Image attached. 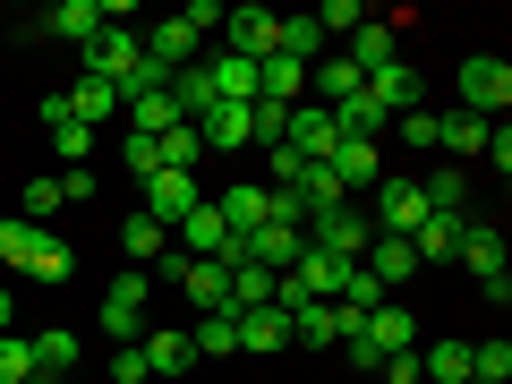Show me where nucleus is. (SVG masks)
<instances>
[{
  "label": "nucleus",
  "mask_w": 512,
  "mask_h": 384,
  "mask_svg": "<svg viewBox=\"0 0 512 384\" xmlns=\"http://www.w3.org/2000/svg\"><path fill=\"white\" fill-rule=\"evenodd\" d=\"M419 222H427V197H419V180L384 171V180H376V231H384V239H410Z\"/></svg>",
  "instance_id": "7ed1b4c3"
},
{
  "label": "nucleus",
  "mask_w": 512,
  "mask_h": 384,
  "mask_svg": "<svg viewBox=\"0 0 512 384\" xmlns=\"http://www.w3.org/2000/svg\"><path fill=\"white\" fill-rule=\"evenodd\" d=\"M35 376V342L26 333H0V384H26Z\"/></svg>",
  "instance_id": "a18cd8bd"
},
{
  "label": "nucleus",
  "mask_w": 512,
  "mask_h": 384,
  "mask_svg": "<svg viewBox=\"0 0 512 384\" xmlns=\"http://www.w3.org/2000/svg\"><path fill=\"white\" fill-rule=\"evenodd\" d=\"M453 239H461V214H427L419 231H410V256H419V265H444Z\"/></svg>",
  "instance_id": "c756f323"
},
{
  "label": "nucleus",
  "mask_w": 512,
  "mask_h": 384,
  "mask_svg": "<svg viewBox=\"0 0 512 384\" xmlns=\"http://www.w3.org/2000/svg\"><path fill=\"white\" fill-rule=\"evenodd\" d=\"M26 342H35V376H60V367H77V333L43 325V333H26Z\"/></svg>",
  "instance_id": "4c0bfd02"
},
{
  "label": "nucleus",
  "mask_w": 512,
  "mask_h": 384,
  "mask_svg": "<svg viewBox=\"0 0 512 384\" xmlns=\"http://www.w3.org/2000/svg\"><path fill=\"white\" fill-rule=\"evenodd\" d=\"M154 154H163V171H197L205 163V146H197V128H163V137H154Z\"/></svg>",
  "instance_id": "58836bf2"
},
{
  "label": "nucleus",
  "mask_w": 512,
  "mask_h": 384,
  "mask_svg": "<svg viewBox=\"0 0 512 384\" xmlns=\"http://www.w3.org/2000/svg\"><path fill=\"white\" fill-rule=\"evenodd\" d=\"M265 299H274V274H265V265H231V316L265 308Z\"/></svg>",
  "instance_id": "79ce46f5"
},
{
  "label": "nucleus",
  "mask_w": 512,
  "mask_h": 384,
  "mask_svg": "<svg viewBox=\"0 0 512 384\" xmlns=\"http://www.w3.org/2000/svg\"><path fill=\"white\" fill-rule=\"evenodd\" d=\"M333 128H342V137H367V146H376V137H384V128H393V120H384V111L367 103V86H359V94H350V103H333Z\"/></svg>",
  "instance_id": "72a5a7b5"
},
{
  "label": "nucleus",
  "mask_w": 512,
  "mask_h": 384,
  "mask_svg": "<svg viewBox=\"0 0 512 384\" xmlns=\"http://www.w3.org/2000/svg\"><path fill=\"white\" fill-rule=\"evenodd\" d=\"M197 26H188V18H154V35H146V60H154V69H188V60H197Z\"/></svg>",
  "instance_id": "6ab92c4d"
},
{
  "label": "nucleus",
  "mask_w": 512,
  "mask_h": 384,
  "mask_svg": "<svg viewBox=\"0 0 512 384\" xmlns=\"http://www.w3.org/2000/svg\"><path fill=\"white\" fill-rule=\"evenodd\" d=\"M35 35H60V43H94L103 35V0H60V9H43Z\"/></svg>",
  "instance_id": "2eb2a0df"
},
{
  "label": "nucleus",
  "mask_w": 512,
  "mask_h": 384,
  "mask_svg": "<svg viewBox=\"0 0 512 384\" xmlns=\"http://www.w3.org/2000/svg\"><path fill=\"white\" fill-rule=\"evenodd\" d=\"M291 282L308 299H342V282H350V265L342 256H325V248H299V265H291Z\"/></svg>",
  "instance_id": "412c9836"
},
{
  "label": "nucleus",
  "mask_w": 512,
  "mask_h": 384,
  "mask_svg": "<svg viewBox=\"0 0 512 384\" xmlns=\"http://www.w3.org/2000/svg\"><path fill=\"white\" fill-rule=\"evenodd\" d=\"M316 26H325V43H333V35L350 43V35L367 26V9H359V0H325V9H316Z\"/></svg>",
  "instance_id": "49530a36"
},
{
  "label": "nucleus",
  "mask_w": 512,
  "mask_h": 384,
  "mask_svg": "<svg viewBox=\"0 0 512 384\" xmlns=\"http://www.w3.org/2000/svg\"><path fill=\"white\" fill-rule=\"evenodd\" d=\"M299 248H308V231H282V222H256L248 231V265H265V274H291Z\"/></svg>",
  "instance_id": "dca6fc26"
},
{
  "label": "nucleus",
  "mask_w": 512,
  "mask_h": 384,
  "mask_svg": "<svg viewBox=\"0 0 512 384\" xmlns=\"http://www.w3.org/2000/svg\"><path fill=\"white\" fill-rule=\"evenodd\" d=\"M146 299H154V282L137 274V265L103 291V333H111V350H120V342H146Z\"/></svg>",
  "instance_id": "f03ea898"
},
{
  "label": "nucleus",
  "mask_w": 512,
  "mask_h": 384,
  "mask_svg": "<svg viewBox=\"0 0 512 384\" xmlns=\"http://www.w3.org/2000/svg\"><path fill=\"white\" fill-rule=\"evenodd\" d=\"M367 239H376V222H367L359 205H342V214H316V222H308V248L342 256V265H359V256H367Z\"/></svg>",
  "instance_id": "20e7f679"
},
{
  "label": "nucleus",
  "mask_w": 512,
  "mask_h": 384,
  "mask_svg": "<svg viewBox=\"0 0 512 384\" xmlns=\"http://www.w3.org/2000/svg\"><path fill=\"white\" fill-rule=\"evenodd\" d=\"M128 171H137V180H154V171H163V154H154V137H128Z\"/></svg>",
  "instance_id": "3c124183"
},
{
  "label": "nucleus",
  "mask_w": 512,
  "mask_h": 384,
  "mask_svg": "<svg viewBox=\"0 0 512 384\" xmlns=\"http://www.w3.org/2000/svg\"><path fill=\"white\" fill-rule=\"evenodd\" d=\"M470 376H478V384H504V376H512V342H504V333L470 342Z\"/></svg>",
  "instance_id": "ea45409f"
},
{
  "label": "nucleus",
  "mask_w": 512,
  "mask_h": 384,
  "mask_svg": "<svg viewBox=\"0 0 512 384\" xmlns=\"http://www.w3.org/2000/svg\"><path fill=\"white\" fill-rule=\"evenodd\" d=\"M188 350H197V359H231L239 325H231V316H197V325H188Z\"/></svg>",
  "instance_id": "e433bc0d"
},
{
  "label": "nucleus",
  "mask_w": 512,
  "mask_h": 384,
  "mask_svg": "<svg viewBox=\"0 0 512 384\" xmlns=\"http://www.w3.org/2000/svg\"><path fill=\"white\" fill-rule=\"evenodd\" d=\"M350 69H359V77H376V69H393V60H402V52H393V18H367L359 26V35H350Z\"/></svg>",
  "instance_id": "4be33fe9"
},
{
  "label": "nucleus",
  "mask_w": 512,
  "mask_h": 384,
  "mask_svg": "<svg viewBox=\"0 0 512 384\" xmlns=\"http://www.w3.org/2000/svg\"><path fill=\"white\" fill-rule=\"evenodd\" d=\"M282 60L316 69V60H325V26H316V18H282Z\"/></svg>",
  "instance_id": "c9c22d12"
},
{
  "label": "nucleus",
  "mask_w": 512,
  "mask_h": 384,
  "mask_svg": "<svg viewBox=\"0 0 512 384\" xmlns=\"http://www.w3.org/2000/svg\"><path fill=\"white\" fill-rule=\"evenodd\" d=\"M419 376L427 384H470V342H427L419 350Z\"/></svg>",
  "instance_id": "7c9ffc66"
},
{
  "label": "nucleus",
  "mask_w": 512,
  "mask_h": 384,
  "mask_svg": "<svg viewBox=\"0 0 512 384\" xmlns=\"http://www.w3.org/2000/svg\"><path fill=\"white\" fill-rule=\"evenodd\" d=\"M94 197V171H60V205H86Z\"/></svg>",
  "instance_id": "864d4df0"
},
{
  "label": "nucleus",
  "mask_w": 512,
  "mask_h": 384,
  "mask_svg": "<svg viewBox=\"0 0 512 384\" xmlns=\"http://www.w3.org/2000/svg\"><path fill=\"white\" fill-rule=\"evenodd\" d=\"M393 137H402V146H419V154H436V111H402V120H393Z\"/></svg>",
  "instance_id": "de8ad7c7"
},
{
  "label": "nucleus",
  "mask_w": 512,
  "mask_h": 384,
  "mask_svg": "<svg viewBox=\"0 0 512 384\" xmlns=\"http://www.w3.org/2000/svg\"><path fill=\"white\" fill-rule=\"evenodd\" d=\"M18 205H26V222L43 231V222L60 214V171H43V180H26V197H18Z\"/></svg>",
  "instance_id": "37998d69"
},
{
  "label": "nucleus",
  "mask_w": 512,
  "mask_h": 384,
  "mask_svg": "<svg viewBox=\"0 0 512 384\" xmlns=\"http://www.w3.org/2000/svg\"><path fill=\"white\" fill-rule=\"evenodd\" d=\"M333 146H342L333 111H325V103H291V128H282V154H299V163H325Z\"/></svg>",
  "instance_id": "39448f33"
},
{
  "label": "nucleus",
  "mask_w": 512,
  "mask_h": 384,
  "mask_svg": "<svg viewBox=\"0 0 512 384\" xmlns=\"http://www.w3.org/2000/svg\"><path fill=\"white\" fill-rule=\"evenodd\" d=\"M0 333H9V291H0Z\"/></svg>",
  "instance_id": "5fc2aeb1"
},
{
  "label": "nucleus",
  "mask_w": 512,
  "mask_h": 384,
  "mask_svg": "<svg viewBox=\"0 0 512 384\" xmlns=\"http://www.w3.org/2000/svg\"><path fill=\"white\" fill-rule=\"evenodd\" d=\"M478 163H495V171H512V128H504V120L487 128V146H478Z\"/></svg>",
  "instance_id": "8fccbe9b"
},
{
  "label": "nucleus",
  "mask_w": 512,
  "mask_h": 384,
  "mask_svg": "<svg viewBox=\"0 0 512 384\" xmlns=\"http://www.w3.org/2000/svg\"><path fill=\"white\" fill-rule=\"evenodd\" d=\"M43 128H52V154L69 171H86L94 163V128L86 120H69V103H60V94H43Z\"/></svg>",
  "instance_id": "f8f14e48"
},
{
  "label": "nucleus",
  "mask_w": 512,
  "mask_h": 384,
  "mask_svg": "<svg viewBox=\"0 0 512 384\" xmlns=\"http://www.w3.org/2000/svg\"><path fill=\"white\" fill-rule=\"evenodd\" d=\"M291 197H299V214H308V222H316V214H342V205H350V197H342V180H333L325 163H308V171H299V180H291Z\"/></svg>",
  "instance_id": "393cba45"
},
{
  "label": "nucleus",
  "mask_w": 512,
  "mask_h": 384,
  "mask_svg": "<svg viewBox=\"0 0 512 384\" xmlns=\"http://www.w3.org/2000/svg\"><path fill=\"white\" fill-rule=\"evenodd\" d=\"M137 60H146V35H137V26H103V35L86 43V69H94V77H111V86H120Z\"/></svg>",
  "instance_id": "1a4fd4ad"
},
{
  "label": "nucleus",
  "mask_w": 512,
  "mask_h": 384,
  "mask_svg": "<svg viewBox=\"0 0 512 384\" xmlns=\"http://www.w3.org/2000/svg\"><path fill=\"white\" fill-rule=\"evenodd\" d=\"M478 146H487V120H470V111H436V154L478 163Z\"/></svg>",
  "instance_id": "cd10ccee"
},
{
  "label": "nucleus",
  "mask_w": 512,
  "mask_h": 384,
  "mask_svg": "<svg viewBox=\"0 0 512 384\" xmlns=\"http://www.w3.org/2000/svg\"><path fill=\"white\" fill-rule=\"evenodd\" d=\"M26 256H35V222L9 214V222H0V265H18V274H26Z\"/></svg>",
  "instance_id": "c03bdc74"
},
{
  "label": "nucleus",
  "mask_w": 512,
  "mask_h": 384,
  "mask_svg": "<svg viewBox=\"0 0 512 384\" xmlns=\"http://www.w3.org/2000/svg\"><path fill=\"white\" fill-rule=\"evenodd\" d=\"M367 103H376L384 120H402V111H419V103H427V77L410 69V60H393V69L367 77Z\"/></svg>",
  "instance_id": "6e6552de"
},
{
  "label": "nucleus",
  "mask_w": 512,
  "mask_h": 384,
  "mask_svg": "<svg viewBox=\"0 0 512 384\" xmlns=\"http://www.w3.org/2000/svg\"><path fill=\"white\" fill-rule=\"evenodd\" d=\"M453 256L470 265L478 282H495V274H504V231H495V222H478V214H461V239H453Z\"/></svg>",
  "instance_id": "9b49d317"
},
{
  "label": "nucleus",
  "mask_w": 512,
  "mask_h": 384,
  "mask_svg": "<svg viewBox=\"0 0 512 384\" xmlns=\"http://www.w3.org/2000/svg\"><path fill=\"white\" fill-rule=\"evenodd\" d=\"M180 18H188V26H197V35H222V9H214V0H188Z\"/></svg>",
  "instance_id": "603ef678"
},
{
  "label": "nucleus",
  "mask_w": 512,
  "mask_h": 384,
  "mask_svg": "<svg viewBox=\"0 0 512 384\" xmlns=\"http://www.w3.org/2000/svg\"><path fill=\"white\" fill-rule=\"evenodd\" d=\"M291 342H299V350H333V342H342V316H333V299L291 308Z\"/></svg>",
  "instance_id": "bb28decb"
},
{
  "label": "nucleus",
  "mask_w": 512,
  "mask_h": 384,
  "mask_svg": "<svg viewBox=\"0 0 512 384\" xmlns=\"http://www.w3.org/2000/svg\"><path fill=\"white\" fill-rule=\"evenodd\" d=\"M197 205H205V188H197V171H154V180H146V214L163 222V231H180V222L197 214Z\"/></svg>",
  "instance_id": "0eeeda50"
},
{
  "label": "nucleus",
  "mask_w": 512,
  "mask_h": 384,
  "mask_svg": "<svg viewBox=\"0 0 512 384\" xmlns=\"http://www.w3.org/2000/svg\"><path fill=\"white\" fill-rule=\"evenodd\" d=\"M222 52L274 60V52H282V18H274V9H231V18H222Z\"/></svg>",
  "instance_id": "423d86ee"
},
{
  "label": "nucleus",
  "mask_w": 512,
  "mask_h": 384,
  "mask_svg": "<svg viewBox=\"0 0 512 384\" xmlns=\"http://www.w3.org/2000/svg\"><path fill=\"white\" fill-rule=\"evenodd\" d=\"M461 111H470V120H504L512 111V60L504 52H470L461 60Z\"/></svg>",
  "instance_id": "f257e3e1"
},
{
  "label": "nucleus",
  "mask_w": 512,
  "mask_h": 384,
  "mask_svg": "<svg viewBox=\"0 0 512 384\" xmlns=\"http://www.w3.org/2000/svg\"><path fill=\"white\" fill-rule=\"evenodd\" d=\"M26 384H60V376H26Z\"/></svg>",
  "instance_id": "6e6d98bb"
},
{
  "label": "nucleus",
  "mask_w": 512,
  "mask_h": 384,
  "mask_svg": "<svg viewBox=\"0 0 512 384\" xmlns=\"http://www.w3.org/2000/svg\"><path fill=\"white\" fill-rule=\"evenodd\" d=\"M205 205H214V214H222V231H239V239H248L256 231V222H265V188H222V197H205Z\"/></svg>",
  "instance_id": "c85d7f7f"
},
{
  "label": "nucleus",
  "mask_w": 512,
  "mask_h": 384,
  "mask_svg": "<svg viewBox=\"0 0 512 384\" xmlns=\"http://www.w3.org/2000/svg\"><path fill=\"white\" fill-rule=\"evenodd\" d=\"M470 384H478V376H470Z\"/></svg>",
  "instance_id": "4d7b16f0"
},
{
  "label": "nucleus",
  "mask_w": 512,
  "mask_h": 384,
  "mask_svg": "<svg viewBox=\"0 0 512 384\" xmlns=\"http://www.w3.org/2000/svg\"><path fill=\"white\" fill-rule=\"evenodd\" d=\"M69 265H77V248L60 231H35V256H26V274L35 282H69Z\"/></svg>",
  "instance_id": "2f4dec72"
},
{
  "label": "nucleus",
  "mask_w": 512,
  "mask_h": 384,
  "mask_svg": "<svg viewBox=\"0 0 512 384\" xmlns=\"http://www.w3.org/2000/svg\"><path fill=\"white\" fill-rule=\"evenodd\" d=\"M163 248H171V231H163V222L146 214V205H137V214L120 222V256L137 265V274H146V265H163Z\"/></svg>",
  "instance_id": "aec40b11"
},
{
  "label": "nucleus",
  "mask_w": 512,
  "mask_h": 384,
  "mask_svg": "<svg viewBox=\"0 0 512 384\" xmlns=\"http://www.w3.org/2000/svg\"><path fill=\"white\" fill-rule=\"evenodd\" d=\"M60 103H69V120H86V128H103V120H120V86H111V77H77L69 94H60Z\"/></svg>",
  "instance_id": "a211bd4d"
},
{
  "label": "nucleus",
  "mask_w": 512,
  "mask_h": 384,
  "mask_svg": "<svg viewBox=\"0 0 512 384\" xmlns=\"http://www.w3.org/2000/svg\"><path fill=\"white\" fill-rule=\"evenodd\" d=\"M282 128H291V103H248V146L274 154V146H282Z\"/></svg>",
  "instance_id": "a19ab883"
},
{
  "label": "nucleus",
  "mask_w": 512,
  "mask_h": 384,
  "mask_svg": "<svg viewBox=\"0 0 512 384\" xmlns=\"http://www.w3.org/2000/svg\"><path fill=\"white\" fill-rule=\"evenodd\" d=\"M325 171L342 180V197H359V188L384 180V146H367V137H342V146L325 154Z\"/></svg>",
  "instance_id": "9d476101"
},
{
  "label": "nucleus",
  "mask_w": 512,
  "mask_h": 384,
  "mask_svg": "<svg viewBox=\"0 0 512 384\" xmlns=\"http://www.w3.org/2000/svg\"><path fill=\"white\" fill-rule=\"evenodd\" d=\"M111 384H146V350H137V342L111 350Z\"/></svg>",
  "instance_id": "09e8293b"
},
{
  "label": "nucleus",
  "mask_w": 512,
  "mask_h": 384,
  "mask_svg": "<svg viewBox=\"0 0 512 384\" xmlns=\"http://www.w3.org/2000/svg\"><path fill=\"white\" fill-rule=\"evenodd\" d=\"M308 86H316V103H325V111H333V103H350V94H359V86H367V77H359V69H350V60H316V69H308Z\"/></svg>",
  "instance_id": "473e14b6"
},
{
  "label": "nucleus",
  "mask_w": 512,
  "mask_h": 384,
  "mask_svg": "<svg viewBox=\"0 0 512 384\" xmlns=\"http://www.w3.org/2000/svg\"><path fill=\"white\" fill-rule=\"evenodd\" d=\"M231 325H239V350H282L291 342V316H282L274 299H265V308H239Z\"/></svg>",
  "instance_id": "b1692460"
},
{
  "label": "nucleus",
  "mask_w": 512,
  "mask_h": 384,
  "mask_svg": "<svg viewBox=\"0 0 512 384\" xmlns=\"http://www.w3.org/2000/svg\"><path fill=\"white\" fill-rule=\"evenodd\" d=\"M419 197H427V214H461V205H470V180H461V163L427 171V180H419Z\"/></svg>",
  "instance_id": "f704fd0d"
},
{
  "label": "nucleus",
  "mask_w": 512,
  "mask_h": 384,
  "mask_svg": "<svg viewBox=\"0 0 512 384\" xmlns=\"http://www.w3.org/2000/svg\"><path fill=\"white\" fill-rule=\"evenodd\" d=\"M359 265H367V274L384 282V291H402V282L419 274V256H410V239H384V231L367 239V256H359Z\"/></svg>",
  "instance_id": "5701e85b"
},
{
  "label": "nucleus",
  "mask_w": 512,
  "mask_h": 384,
  "mask_svg": "<svg viewBox=\"0 0 512 384\" xmlns=\"http://www.w3.org/2000/svg\"><path fill=\"white\" fill-rule=\"evenodd\" d=\"M146 376H188V367H197V350H188V333H171V325H154L146 342Z\"/></svg>",
  "instance_id": "a878e982"
},
{
  "label": "nucleus",
  "mask_w": 512,
  "mask_h": 384,
  "mask_svg": "<svg viewBox=\"0 0 512 384\" xmlns=\"http://www.w3.org/2000/svg\"><path fill=\"white\" fill-rule=\"evenodd\" d=\"M197 69H205V86H214V103H256V60H239V52H205Z\"/></svg>",
  "instance_id": "4468645a"
},
{
  "label": "nucleus",
  "mask_w": 512,
  "mask_h": 384,
  "mask_svg": "<svg viewBox=\"0 0 512 384\" xmlns=\"http://www.w3.org/2000/svg\"><path fill=\"white\" fill-rule=\"evenodd\" d=\"M188 128H197L205 154H239V146H248V103H214L205 120H188Z\"/></svg>",
  "instance_id": "f3484780"
},
{
  "label": "nucleus",
  "mask_w": 512,
  "mask_h": 384,
  "mask_svg": "<svg viewBox=\"0 0 512 384\" xmlns=\"http://www.w3.org/2000/svg\"><path fill=\"white\" fill-rule=\"evenodd\" d=\"M367 342H376V359H402V350H419V316L384 299V308H367Z\"/></svg>",
  "instance_id": "ddd939ff"
}]
</instances>
